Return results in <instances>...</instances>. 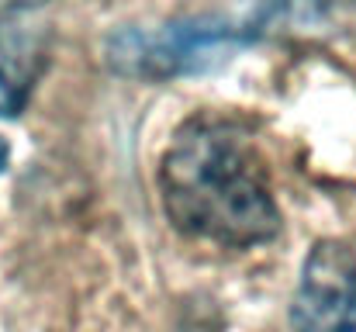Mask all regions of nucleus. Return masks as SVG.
<instances>
[{
  "label": "nucleus",
  "instance_id": "obj_2",
  "mask_svg": "<svg viewBox=\"0 0 356 332\" xmlns=\"http://www.w3.org/2000/svg\"><path fill=\"white\" fill-rule=\"evenodd\" d=\"M252 38L256 31L245 21L194 14L170 17L159 24H124L108 38L104 52L108 66L121 77L163 84L191 73H208L229 63Z\"/></svg>",
  "mask_w": 356,
  "mask_h": 332
},
{
  "label": "nucleus",
  "instance_id": "obj_4",
  "mask_svg": "<svg viewBox=\"0 0 356 332\" xmlns=\"http://www.w3.org/2000/svg\"><path fill=\"white\" fill-rule=\"evenodd\" d=\"M52 56V24L38 7H0V118L28 108Z\"/></svg>",
  "mask_w": 356,
  "mask_h": 332
},
{
  "label": "nucleus",
  "instance_id": "obj_5",
  "mask_svg": "<svg viewBox=\"0 0 356 332\" xmlns=\"http://www.w3.org/2000/svg\"><path fill=\"white\" fill-rule=\"evenodd\" d=\"M343 0H256V14L245 21L256 35L266 28H280V31H294V28H315L322 31L336 24Z\"/></svg>",
  "mask_w": 356,
  "mask_h": 332
},
{
  "label": "nucleus",
  "instance_id": "obj_3",
  "mask_svg": "<svg viewBox=\"0 0 356 332\" xmlns=\"http://www.w3.org/2000/svg\"><path fill=\"white\" fill-rule=\"evenodd\" d=\"M291 332H356V253L336 239L312 246L291 301Z\"/></svg>",
  "mask_w": 356,
  "mask_h": 332
},
{
  "label": "nucleus",
  "instance_id": "obj_6",
  "mask_svg": "<svg viewBox=\"0 0 356 332\" xmlns=\"http://www.w3.org/2000/svg\"><path fill=\"white\" fill-rule=\"evenodd\" d=\"M45 0H0V7H42Z\"/></svg>",
  "mask_w": 356,
  "mask_h": 332
},
{
  "label": "nucleus",
  "instance_id": "obj_7",
  "mask_svg": "<svg viewBox=\"0 0 356 332\" xmlns=\"http://www.w3.org/2000/svg\"><path fill=\"white\" fill-rule=\"evenodd\" d=\"M7 156H10V149H7V142L0 139V173H3V166H7Z\"/></svg>",
  "mask_w": 356,
  "mask_h": 332
},
{
  "label": "nucleus",
  "instance_id": "obj_1",
  "mask_svg": "<svg viewBox=\"0 0 356 332\" xmlns=\"http://www.w3.org/2000/svg\"><path fill=\"white\" fill-rule=\"evenodd\" d=\"M170 221L204 242L245 249L280 232L270 166L249 128L222 111L187 118L159 163Z\"/></svg>",
  "mask_w": 356,
  "mask_h": 332
}]
</instances>
